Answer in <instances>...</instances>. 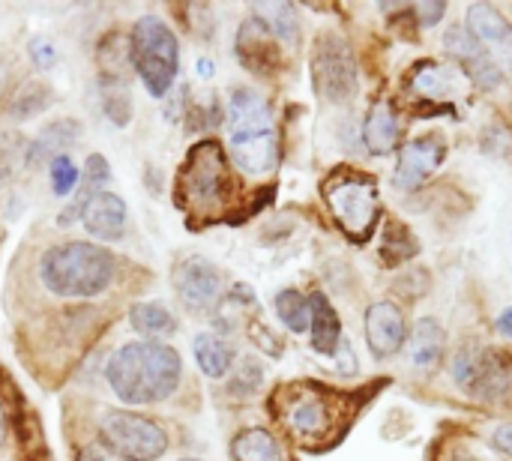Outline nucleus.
I'll return each instance as SVG.
<instances>
[{
  "mask_svg": "<svg viewBox=\"0 0 512 461\" xmlns=\"http://www.w3.org/2000/svg\"><path fill=\"white\" fill-rule=\"evenodd\" d=\"M234 461H282V447L267 429H246L231 441Z\"/></svg>",
  "mask_w": 512,
  "mask_h": 461,
  "instance_id": "obj_24",
  "label": "nucleus"
},
{
  "mask_svg": "<svg viewBox=\"0 0 512 461\" xmlns=\"http://www.w3.org/2000/svg\"><path fill=\"white\" fill-rule=\"evenodd\" d=\"M237 57L255 75H276L279 72V66H282L279 42L258 15L243 21V27L237 33Z\"/></svg>",
  "mask_w": 512,
  "mask_h": 461,
  "instance_id": "obj_15",
  "label": "nucleus"
},
{
  "mask_svg": "<svg viewBox=\"0 0 512 461\" xmlns=\"http://www.w3.org/2000/svg\"><path fill=\"white\" fill-rule=\"evenodd\" d=\"M492 444H495L504 456H510L512 459V423H504V426H498V429H495Z\"/></svg>",
  "mask_w": 512,
  "mask_h": 461,
  "instance_id": "obj_37",
  "label": "nucleus"
},
{
  "mask_svg": "<svg viewBox=\"0 0 512 461\" xmlns=\"http://www.w3.org/2000/svg\"><path fill=\"white\" fill-rule=\"evenodd\" d=\"M231 159L243 174L264 177L279 162V129L267 99L252 87H234L228 99Z\"/></svg>",
  "mask_w": 512,
  "mask_h": 461,
  "instance_id": "obj_4",
  "label": "nucleus"
},
{
  "mask_svg": "<svg viewBox=\"0 0 512 461\" xmlns=\"http://www.w3.org/2000/svg\"><path fill=\"white\" fill-rule=\"evenodd\" d=\"M276 315L282 318V324L291 333H303L312 327V303H309V297H303L294 288H285L276 294Z\"/></svg>",
  "mask_w": 512,
  "mask_h": 461,
  "instance_id": "obj_26",
  "label": "nucleus"
},
{
  "mask_svg": "<svg viewBox=\"0 0 512 461\" xmlns=\"http://www.w3.org/2000/svg\"><path fill=\"white\" fill-rule=\"evenodd\" d=\"M174 291L189 309L207 312L222 297V276L207 258H186L174 270Z\"/></svg>",
  "mask_w": 512,
  "mask_h": 461,
  "instance_id": "obj_12",
  "label": "nucleus"
},
{
  "mask_svg": "<svg viewBox=\"0 0 512 461\" xmlns=\"http://www.w3.org/2000/svg\"><path fill=\"white\" fill-rule=\"evenodd\" d=\"M102 444L123 461H156L168 450V435L159 423L129 414V411H111L99 423Z\"/></svg>",
  "mask_w": 512,
  "mask_h": 461,
  "instance_id": "obj_8",
  "label": "nucleus"
},
{
  "mask_svg": "<svg viewBox=\"0 0 512 461\" xmlns=\"http://www.w3.org/2000/svg\"><path fill=\"white\" fill-rule=\"evenodd\" d=\"M198 69H201L204 75H210V72H213V66H210V60H201V63H198Z\"/></svg>",
  "mask_w": 512,
  "mask_h": 461,
  "instance_id": "obj_41",
  "label": "nucleus"
},
{
  "mask_svg": "<svg viewBox=\"0 0 512 461\" xmlns=\"http://www.w3.org/2000/svg\"><path fill=\"white\" fill-rule=\"evenodd\" d=\"M129 60L141 75L144 87L150 90V96L162 99L171 90L180 69V45L174 30L156 15L138 18L129 36Z\"/></svg>",
  "mask_w": 512,
  "mask_h": 461,
  "instance_id": "obj_7",
  "label": "nucleus"
},
{
  "mask_svg": "<svg viewBox=\"0 0 512 461\" xmlns=\"http://www.w3.org/2000/svg\"><path fill=\"white\" fill-rule=\"evenodd\" d=\"M180 354L162 342H129L108 360V384L126 405H156L180 384Z\"/></svg>",
  "mask_w": 512,
  "mask_h": 461,
  "instance_id": "obj_3",
  "label": "nucleus"
},
{
  "mask_svg": "<svg viewBox=\"0 0 512 461\" xmlns=\"http://www.w3.org/2000/svg\"><path fill=\"white\" fill-rule=\"evenodd\" d=\"M48 171H51V189H54V195H60V198L72 195V192L78 189V183H81V174H78L75 162L69 159V153L51 159V168H48Z\"/></svg>",
  "mask_w": 512,
  "mask_h": 461,
  "instance_id": "obj_31",
  "label": "nucleus"
},
{
  "mask_svg": "<svg viewBox=\"0 0 512 461\" xmlns=\"http://www.w3.org/2000/svg\"><path fill=\"white\" fill-rule=\"evenodd\" d=\"M498 330H501L504 336H512V309H507V312L498 318Z\"/></svg>",
  "mask_w": 512,
  "mask_h": 461,
  "instance_id": "obj_39",
  "label": "nucleus"
},
{
  "mask_svg": "<svg viewBox=\"0 0 512 461\" xmlns=\"http://www.w3.org/2000/svg\"><path fill=\"white\" fill-rule=\"evenodd\" d=\"M81 222L96 240H120L126 228V201L114 192H96L84 201Z\"/></svg>",
  "mask_w": 512,
  "mask_h": 461,
  "instance_id": "obj_17",
  "label": "nucleus"
},
{
  "mask_svg": "<svg viewBox=\"0 0 512 461\" xmlns=\"http://www.w3.org/2000/svg\"><path fill=\"white\" fill-rule=\"evenodd\" d=\"M180 461H201V459H180Z\"/></svg>",
  "mask_w": 512,
  "mask_h": 461,
  "instance_id": "obj_43",
  "label": "nucleus"
},
{
  "mask_svg": "<svg viewBox=\"0 0 512 461\" xmlns=\"http://www.w3.org/2000/svg\"><path fill=\"white\" fill-rule=\"evenodd\" d=\"M417 252H420V243H417V237L411 234V228H408L405 222H399V219L387 222L384 246H381V258H384V264L399 267V264H405L408 258H414Z\"/></svg>",
  "mask_w": 512,
  "mask_h": 461,
  "instance_id": "obj_25",
  "label": "nucleus"
},
{
  "mask_svg": "<svg viewBox=\"0 0 512 461\" xmlns=\"http://www.w3.org/2000/svg\"><path fill=\"white\" fill-rule=\"evenodd\" d=\"M408 339V327L402 309L393 303H375L366 312V342L375 357H393L402 351Z\"/></svg>",
  "mask_w": 512,
  "mask_h": 461,
  "instance_id": "obj_16",
  "label": "nucleus"
},
{
  "mask_svg": "<svg viewBox=\"0 0 512 461\" xmlns=\"http://www.w3.org/2000/svg\"><path fill=\"white\" fill-rule=\"evenodd\" d=\"M512 357L498 348H462L453 360V378L471 393H498L507 387Z\"/></svg>",
  "mask_w": 512,
  "mask_h": 461,
  "instance_id": "obj_10",
  "label": "nucleus"
},
{
  "mask_svg": "<svg viewBox=\"0 0 512 461\" xmlns=\"http://www.w3.org/2000/svg\"><path fill=\"white\" fill-rule=\"evenodd\" d=\"M261 378H264L261 366L255 360H246L240 366V375L231 381V393H255V387L261 384Z\"/></svg>",
  "mask_w": 512,
  "mask_h": 461,
  "instance_id": "obj_34",
  "label": "nucleus"
},
{
  "mask_svg": "<svg viewBox=\"0 0 512 461\" xmlns=\"http://www.w3.org/2000/svg\"><path fill=\"white\" fill-rule=\"evenodd\" d=\"M39 276L42 285L57 297H96L114 282L117 261L102 246L72 240L51 246L42 255Z\"/></svg>",
  "mask_w": 512,
  "mask_h": 461,
  "instance_id": "obj_5",
  "label": "nucleus"
},
{
  "mask_svg": "<svg viewBox=\"0 0 512 461\" xmlns=\"http://www.w3.org/2000/svg\"><path fill=\"white\" fill-rule=\"evenodd\" d=\"M30 60H33V66L36 69H51L54 63H57V48L45 39V36H36L33 42H30Z\"/></svg>",
  "mask_w": 512,
  "mask_h": 461,
  "instance_id": "obj_35",
  "label": "nucleus"
},
{
  "mask_svg": "<svg viewBox=\"0 0 512 461\" xmlns=\"http://www.w3.org/2000/svg\"><path fill=\"white\" fill-rule=\"evenodd\" d=\"M258 6V18L270 27V33L276 39H297V9L294 3H255Z\"/></svg>",
  "mask_w": 512,
  "mask_h": 461,
  "instance_id": "obj_28",
  "label": "nucleus"
},
{
  "mask_svg": "<svg viewBox=\"0 0 512 461\" xmlns=\"http://www.w3.org/2000/svg\"><path fill=\"white\" fill-rule=\"evenodd\" d=\"M174 198H177L180 210L186 213V219H192L195 225L240 219L237 216L240 186L231 171L228 153L222 150L219 141H213V138L198 141L186 153V159L177 171Z\"/></svg>",
  "mask_w": 512,
  "mask_h": 461,
  "instance_id": "obj_2",
  "label": "nucleus"
},
{
  "mask_svg": "<svg viewBox=\"0 0 512 461\" xmlns=\"http://www.w3.org/2000/svg\"><path fill=\"white\" fill-rule=\"evenodd\" d=\"M408 357L417 369H435L444 357V330L435 318H420L411 342H408Z\"/></svg>",
  "mask_w": 512,
  "mask_h": 461,
  "instance_id": "obj_21",
  "label": "nucleus"
},
{
  "mask_svg": "<svg viewBox=\"0 0 512 461\" xmlns=\"http://www.w3.org/2000/svg\"><path fill=\"white\" fill-rule=\"evenodd\" d=\"M102 102H105V114L111 117V123L126 126L132 120V96H129L126 78H102Z\"/></svg>",
  "mask_w": 512,
  "mask_h": 461,
  "instance_id": "obj_29",
  "label": "nucleus"
},
{
  "mask_svg": "<svg viewBox=\"0 0 512 461\" xmlns=\"http://www.w3.org/2000/svg\"><path fill=\"white\" fill-rule=\"evenodd\" d=\"M411 87L426 102H435L438 105V114H441V111H450V105H453V96L459 90V75L453 69L441 66V63L423 60L414 69V75H411Z\"/></svg>",
  "mask_w": 512,
  "mask_h": 461,
  "instance_id": "obj_18",
  "label": "nucleus"
},
{
  "mask_svg": "<svg viewBox=\"0 0 512 461\" xmlns=\"http://www.w3.org/2000/svg\"><path fill=\"white\" fill-rule=\"evenodd\" d=\"M78 461H111V459H108L99 447H93V444H90V447H84V450H81Z\"/></svg>",
  "mask_w": 512,
  "mask_h": 461,
  "instance_id": "obj_38",
  "label": "nucleus"
},
{
  "mask_svg": "<svg viewBox=\"0 0 512 461\" xmlns=\"http://www.w3.org/2000/svg\"><path fill=\"white\" fill-rule=\"evenodd\" d=\"M468 30L474 39L489 51L501 72L512 75V24L489 3H471L468 9Z\"/></svg>",
  "mask_w": 512,
  "mask_h": 461,
  "instance_id": "obj_13",
  "label": "nucleus"
},
{
  "mask_svg": "<svg viewBox=\"0 0 512 461\" xmlns=\"http://www.w3.org/2000/svg\"><path fill=\"white\" fill-rule=\"evenodd\" d=\"M450 461H477L474 456H468V453H462V450H456L453 456H450Z\"/></svg>",
  "mask_w": 512,
  "mask_h": 461,
  "instance_id": "obj_40",
  "label": "nucleus"
},
{
  "mask_svg": "<svg viewBox=\"0 0 512 461\" xmlns=\"http://www.w3.org/2000/svg\"><path fill=\"white\" fill-rule=\"evenodd\" d=\"M195 360L207 378H225L234 366V348L213 333H201L195 339Z\"/></svg>",
  "mask_w": 512,
  "mask_h": 461,
  "instance_id": "obj_23",
  "label": "nucleus"
},
{
  "mask_svg": "<svg viewBox=\"0 0 512 461\" xmlns=\"http://www.w3.org/2000/svg\"><path fill=\"white\" fill-rule=\"evenodd\" d=\"M108 177H111V165H108V159L102 156V153H90L87 156V162H84V195L78 198V213H81V207H84V201L90 198V195H96V189L99 186H105L108 183Z\"/></svg>",
  "mask_w": 512,
  "mask_h": 461,
  "instance_id": "obj_32",
  "label": "nucleus"
},
{
  "mask_svg": "<svg viewBox=\"0 0 512 461\" xmlns=\"http://www.w3.org/2000/svg\"><path fill=\"white\" fill-rule=\"evenodd\" d=\"M399 138H402V123L396 117L393 102L390 99L375 102V108L369 111V117L363 123V144H366V150L375 153V156H387V153H393Z\"/></svg>",
  "mask_w": 512,
  "mask_h": 461,
  "instance_id": "obj_19",
  "label": "nucleus"
},
{
  "mask_svg": "<svg viewBox=\"0 0 512 461\" xmlns=\"http://www.w3.org/2000/svg\"><path fill=\"white\" fill-rule=\"evenodd\" d=\"M444 48H447V54L465 69V75L474 78L480 87L495 90V87L501 84L504 72H501L498 63L489 57V51L474 39L471 30H465V27H450L447 36H444Z\"/></svg>",
  "mask_w": 512,
  "mask_h": 461,
  "instance_id": "obj_14",
  "label": "nucleus"
},
{
  "mask_svg": "<svg viewBox=\"0 0 512 461\" xmlns=\"http://www.w3.org/2000/svg\"><path fill=\"white\" fill-rule=\"evenodd\" d=\"M48 87H42V84H27L21 93H18V99H15V105L9 108V114L15 117V120H27V117H33V114H39L42 108H48Z\"/></svg>",
  "mask_w": 512,
  "mask_h": 461,
  "instance_id": "obj_33",
  "label": "nucleus"
},
{
  "mask_svg": "<svg viewBox=\"0 0 512 461\" xmlns=\"http://www.w3.org/2000/svg\"><path fill=\"white\" fill-rule=\"evenodd\" d=\"M81 135L78 120H57L51 126H45V132L27 147V165H42L45 159H57L63 156V150Z\"/></svg>",
  "mask_w": 512,
  "mask_h": 461,
  "instance_id": "obj_22",
  "label": "nucleus"
},
{
  "mask_svg": "<svg viewBox=\"0 0 512 461\" xmlns=\"http://www.w3.org/2000/svg\"><path fill=\"white\" fill-rule=\"evenodd\" d=\"M369 396L372 387L348 393L318 381H300L282 387L276 402H270V411H276L294 441L306 444L309 450H327L348 435Z\"/></svg>",
  "mask_w": 512,
  "mask_h": 461,
  "instance_id": "obj_1",
  "label": "nucleus"
},
{
  "mask_svg": "<svg viewBox=\"0 0 512 461\" xmlns=\"http://www.w3.org/2000/svg\"><path fill=\"white\" fill-rule=\"evenodd\" d=\"M3 435H6V423H3V411H0V444H3Z\"/></svg>",
  "mask_w": 512,
  "mask_h": 461,
  "instance_id": "obj_42",
  "label": "nucleus"
},
{
  "mask_svg": "<svg viewBox=\"0 0 512 461\" xmlns=\"http://www.w3.org/2000/svg\"><path fill=\"white\" fill-rule=\"evenodd\" d=\"M447 159V144L441 135H420L414 141H408L399 150V165H396V186L399 189H420L423 183L432 180V174L441 168V162Z\"/></svg>",
  "mask_w": 512,
  "mask_h": 461,
  "instance_id": "obj_11",
  "label": "nucleus"
},
{
  "mask_svg": "<svg viewBox=\"0 0 512 461\" xmlns=\"http://www.w3.org/2000/svg\"><path fill=\"white\" fill-rule=\"evenodd\" d=\"M444 12H447V3H417V9H414V15H420V21L426 24V27H435L441 18H444Z\"/></svg>",
  "mask_w": 512,
  "mask_h": 461,
  "instance_id": "obj_36",
  "label": "nucleus"
},
{
  "mask_svg": "<svg viewBox=\"0 0 512 461\" xmlns=\"http://www.w3.org/2000/svg\"><path fill=\"white\" fill-rule=\"evenodd\" d=\"M129 321L144 336H171L177 330L174 315L162 303H138V306H132Z\"/></svg>",
  "mask_w": 512,
  "mask_h": 461,
  "instance_id": "obj_27",
  "label": "nucleus"
},
{
  "mask_svg": "<svg viewBox=\"0 0 512 461\" xmlns=\"http://www.w3.org/2000/svg\"><path fill=\"white\" fill-rule=\"evenodd\" d=\"M321 198L333 222L351 243L363 246L372 240L381 219V195L372 174L357 168H336L324 177Z\"/></svg>",
  "mask_w": 512,
  "mask_h": 461,
  "instance_id": "obj_6",
  "label": "nucleus"
},
{
  "mask_svg": "<svg viewBox=\"0 0 512 461\" xmlns=\"http://www.w3.org/2000/svg\"><path fill=\"white\" fill-rule=\"evenodd\" d=\"M312 303V348L321 354V357H336L345 336H342V321L333 309V303L318 291L309 297Z\"/></svg>",
  "mask_w": 512,
  "mask_h": 461,
  "instance_id": "obj_20",
  "label": "nucleus"
},
{
  "mask_svg": "<svg viewBox=\"0 0 512 461\" xmlns=\"http://www.w3.org/2000/svg\"><path fill=\"white\" fill-rule=\"evenodd\" d=\"M24 159H27L24 138L15 135V132H3L0 135V186H6V183L15 180V174L21 171Z\"/></svg>",
  "mask_w": 512,
  "mask_h": 461,
  "instance_id": "obj_30",
  "label": "nucleus"
},
{
  "mask_svg": "<svg viewBox=\"0 0 512 461\" xmlns=\"http://www.w3.org/2000/svg\"><path fill=\"white\" fill-rule=\"evenodd\" d=\"M315 93L333 105L348 102L357 93V60L351 45L336 33H321L312 48Z\"/></svg>",
  "mask_w": 512,
  "mask_h": 461,
  "instance_id": "obj_9",
  "label": "nucleus"
}]
</instances>
